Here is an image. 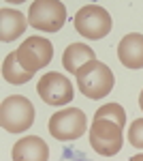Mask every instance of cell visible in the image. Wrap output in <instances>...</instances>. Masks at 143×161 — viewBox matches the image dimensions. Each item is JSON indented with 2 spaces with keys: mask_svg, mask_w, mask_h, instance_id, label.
Here are the masks:
<instances>
[{
  "mask_svg": "<svg viewBox=\"0 0 143 161\" xmlns=\"http://www.w3.org/2000/svg\"><path fill=\"white\" fill-rule=\"evenodd\" d=\"M139 108L143 110V90H141V95H139Z\"/></svg>",
  "mask_w": 143,
  "mask_h": 161,
  "instance_id": "16",
  "label": "cell"
},
{
  "mask_svg": "<svg viewBox=\"0 0 143 161\" xmlns=\"http://www.w3.org/2000/svg\"><path fill=\"white\" fill-rule=\"evenodd\" d=\"M88 129V118L79 108H64L49 118V133L58 142H71L81 137Z\"/></svg>",
  "mask_w": 143,
  "mask_h": 161,
  "instance_id": "6",
  "label": "cell"
},
{
  "mask_svg": "<svg viewBox=\"0 0 143 161\" xmlns=\"http://www.w3.org/2000/svg\"><path fill=\"white\" fill-rule=\"evenodd\" d=\"M34 123V105L22 95H11L0 105V125L9 133H24Z\"/></svg>",
  "mask_w": 143,
  "mask_h": 161,
  "instance_id": "2",
  "label": "cell"
},
{
  "mask_svg": "<svg viewBox=\"0 0 143 161\" xmlns=\"http://www.w3.org/2000/svg\"><path fill=\"white\" fill-rule=\"evenodd\" d=\"M28 24L43 32H58L66 24V7L60 0H34L28 9Z\"/></svg>",
  "mask_w": 143,
  "mask_h": 161,
  "instance_id": "5",
  "label": "cell"
},
{
  "mask_svg": "<svg viewBox=\"0 0 143 161\" xmlns=\"http://www.w3.org/2000/svg\"><path fill=\"white\" fill-rule=\"evenodd\" d=\"M13 161H47L49 159V148L38 136H28L15 142L11 153Z\"/></svg>",
  "mask_w": 143,
  "mask_h": 161,
  "instance_id": "9",
  "label": "cell"
},
{
  "mask_svg": "<svg viewBox=\"0 0 143 161\" xmlns=\"http://www.w3.org/2000/svg\"><path fill=\"white\" fill-rule=\"evenodd\" d=\"M118 58L126 69H143V35H126L118 45Z\"/></svg>",
  "mask_w": 143,
  "mask_h": 161,
  "instance_id": "10",
  "label": "cell"
},
{
  "mask_svg": "<svg viewBox=\"0 0 143 161\" xmlns=\"http://www.w3.org/2000/svg\"><path fill=\"white\" fill-rule=\"evenodd\" d=\"M122 125H118L111 118L105 116H94V123L90 129V144L96 155L103 157H113L122 150L124 136H122Z\"/></svg>",
  "mask_w": 143,
  "mask_h": 161,
  "instance_id": "3",
  "label": "cell"
},
{
  "mask_svg": "<svg viewBox=\"0 0 143 161\" xmlns=\"http://www.w3.org/2000/svg\"><path fill=\"white\" fill-rule=\"evenodd\" d=\"M2 77L9 84H13V86H19V84L30 82L32 80V73L26 71L24 67H22V62L17 60V52H11L4 58V62H2Z\"/></svg>",
  "mask_w": 143,
  "mask_h": 161,
  "instance_id": "13",
  "label": "cell"
},
{
  "mask_svg": "<svg viewBox=\"0 0 143 161\" xmlns=\"http://www.w3.org/2000/svg\"><path fill=\"white\" fill-rule=\"evenodd\" d=\"M36 92L43 99V103H47V105H66L73 101V95H75L69 77H64L62 73H56V71L45 73L38 80Z\"/></svg>",
  "mask_w": 143,
  "mask_h": 161,
  "instance_id": "8",
  "label": "cell"
},
{
  "mask_svg": "<svg viewBox=\"0 0 143 161\" xmlns=\"http://www.w3.org/2000/svg\"><path fill=\"white\" fill-rule=\"evenodd\" d=\"M128 142L135 148L143 150V118H137V120L130 123V127H128Z\"/></svg>",
  "mask_w": 143,
  "mask_h": 161,
  "instance_id": "15",
  "label": "cell"
},
{
  "mask_svg": "<svg viewBox=\"0 0 143 161\" xmlns=\"http://www.w3.org/2000/svg\"><path fill=\"white\" fill-rule=\"evenodd\" d=\"M94 58H96V54L90 45H85V43H71L64 50V54H62V64H64V69L69 73H77L85 62L94 60Z\"/></svg>",
  "mask_w": 143,
  "mask_h": 161,
  "instance_id": "12",
  "label": "cell"
},
{
  "mask_svg": "<svg viewBox=\"0 0 143 161\" xmlns=\"http://www.w3.org/2000/svg\"><path fill=\"white\" fill-rule=\"evenodd\" d=\"M111 26L113 22H111L109 11L98 4H85L75 13V30L85 39L98 41V39L107 37L111 32Z\"/></svg>",
  "mask_w": 143,
  "mask_h": 161,
  "instance_id": "4",
  "label": "cell"
},
{
  "mask_svg": "<svg viewBox=\"0 0 143 161\" xmlns=\"http://www.w3.org/2000/svg\"><path fill=\"white\" fill-rule=\"evenodd\" d=\"M17 60L22 62V67H24L26 71H30V73L34 75L38 69H43V67H47L51 58H54V45H51V41L45 37H28L17 47Z\"/></svg>",
  "mask_w": 143,
  "mask_h": 161,
  "instance_id": "7",
  "label": "cell"
},
{
  "mask_svg": "<svg viewBox=\"0 0 143 161\" xmlns=\"http://www.w3.org/2000/svg\"><path fill=\"white\" fill-rule=\"evenodd\" d=\"M77 77V88L79 92L85 95L88 99H105L111 88L115 84V77H113V71L109 69L105 62L94 60L85 62L84 67L75 73Z\"/></svg>",
  "mask_w": 143,
  "mask_h": 161,
  "instance_id": "1",
  "label": "cell"
},
{
  "mask_svg": "<svg viewBox=\"0 0 143 161\" xmlns=\"http://www.w3.org/2000/svg\"><path fill=\"white\" fill-rule=\"evenodd\" d=\"M94 116H105V118H111L118 125L126 127V112H124V108L120 103H105V105H100Z\"/></svg>",
  "mask_w": 143,
  "mask_h": 161,
  "instance_id": "14",
  "label": "cell"
},
{
  "mask_svg": "<svg viewBox=\"0 0 143 161\" xmlns=\"http://www.w3.org/2000/svg\"><path fill=\"white\" fill-rule=\"evenodd\" d=\"M7 2H13V4H22V2H26V0H7Z\"/></svg>",
  "mask_w": 143,
  "mask_h": 161,
  "instance_id": "17",
  "label": "cell"
},
{
  "mask_svg": "<svg viewBox=\"0 0 143 161\" xmlns=\"http://www.w3.org/2000/svg\"><path fill=\"white\" fill-rule=\"evenodd\" d=\"M26 19L24 13L15 11V9H2L0 11V41L9 43V41H15L24 35L26 30Z\"/></svg>",
  "mask_w": 143,
  "mask_h": 161,
  "instance_id": "11",
  "label": "cell"
}]
</instances>
